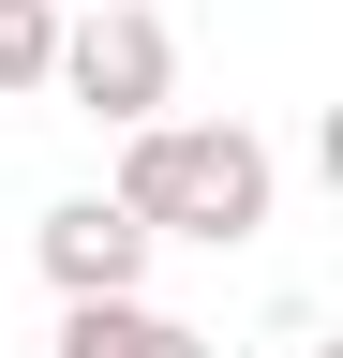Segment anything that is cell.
<instances>
[{"label": "cell", "mask_w": 343, "mask_h": 358, "mask_svg": "<svg viewBox=\"0 0 343 358\" xmlns=\"http://www.w3.org/2000/svg\"><path fill=\"white\" fill-rule=\"evenodd\" d=\"M105 194L149 224V239H194V254H239V239H269V209H284V150L254 120H119V164H105Z\"/></svg>", "instance_id": "cell-1"}, {"label": "cell", "mask_w": 343, "mask_h": 358, "mask_svg": "<svg viewBox=\"0 0 343 358\" xmlns=\"http://www.w3.org/2000/svg\"><path fill=\"white\" fill-rule=\"evenodd\" d=\"M45 90L75 120H149V105H180V30L149 15V0H60V60H45Z\"/></svg>", "instance_id": "cell-2"}, {"label": "cell", "mask_w": 343, "mask_h": 358, "mask_svg": "<svg viewBox=\"0 0 343 358\" xmlns=\"http://www.w3.org/2000/svg\"><path fill=\"white\" fill-rule=\"evenodd\" d=\"M30 254H45V284H60V299H119V284H149V254H164V239H149L119 194H60L45 224H30Z\"/></svg>", "instance_id": "cell-3"}, {"label": "cell", "mask_w": 343, "mask_h": 358, "mask_svg": "<svg viewBox=\"0 0 343 358\" xmlns=\"http://www.w3.org/2000/svg\"><path fill=\"white\" fill-rule=\"evenodd\" d=\"M45 358H224L194 329V313H164L149 284H119V299H60V343Z\"/></svg>", "instance_id": "cell-4"}, {"label": "cell", "mask_w": 343, "mask_h": 358, "mask_svg": "<svg viewBox=\"0 0 343 358\" xmlns=\"http://www.w3.org/2000/svg\"><path fill=\"white\" fill-rule=\"evenodd\" d=\"M45 60H60V0H0V105H45Z\"/></svg>", "instance_id": "cell-5"}, {"label": "cell", "mask_w": 343, "mask_h": 358, "mask_svg": "<svg viewBox=\"0 0 343 358\" xmlns=\"http://www.w3.org/2000/svg\"><path fill=\"white\" fill-rule=\"evenodd\" d=\"M314 358H328V343H314Z\"/></svg>", "instance_id": "cell-6"}]
</instances>
